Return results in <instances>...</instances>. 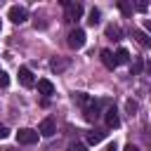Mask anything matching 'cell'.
Listing matches in <instances>:
<instances>
[{
  "instance_id": "cell-10",
  "label": "cell",
  "mask_w": 151,
  "mask_h": 151,
  "mask_svg": "<svg viewBox=\"0 0 151 151\" xmlns=\"http://www.w3.org/2000/svg\"><path fill=\"white\" fill-rule=\"evenodd\" d=\"M38 92H40V94H45V97H50V94L54 92V85H52L47 78H42V80H38Z\"/></svg>"
},
{
  "instance_id": "cell-9",
  "label": "cell",
  "mask_w": 151,
  "mask_h": 151,
  "mask_svg": "<svg viewBox=\"0 0 151 151\" xmlns=\"http://www.w3.org/2000/svg\"><path fill=\"white\" fill-rule=\"evenodd\" d=\"M68 64H71L68 59H59V57H57V59H52L50 68H52L54 73H61V71H66V68H68Z\"/></svg>"
},
{
  "instance_id": "cell-25",
  "label": "cell",
  "mask_w": 151,
  "mask_h": 151,
  "mask_svg": "<svg viewBox=\"0 0 151 151\" xmlns=\"http://www.w3.org/2000/svg\"><path fill=\"white\" fill-rule=\"evenodd\" d=\"M104 151H118V149H116V144H109V146H106Z\"/></svg>"
},
{
  "instance_id": "cell-18",
  "label": "cell",
  "mask_w": 151,
  "mask_h": 151,
  "mask_svg": "<svg viewBox=\"0 0 151 151\" xmlns=\"http://www.w3.org/2000/svg\"><path fill=\"white\" fill-rule=\"evenodd\" d=\"M7 85H9V76L0 71V87H7Z\"/></svg>"
},
{
  "instance_id": "cell-5",
  "label": "cell",
  "mask_w": 151,
  "mask_h": 151,
  "mask_svg": "<svg viewBox=\"0 0 151 151\" xmlns=\"http://www.w3.org/2000/svg\"><path fill=\"white\" fill-rule=\"evenodd\" d=\"M19 80H21V85H24V87H33V85H35L33 73H31V68H28V66H21V68H19Z\"/></svg>"
},
{
  "instance_id": "cell-15",
  "label": "cell",
  "mask_w": 151,
  "mask_h": 151,
  "mask_svg": "<svg viewBox=\"0 0 151 151\" xmlns=\"http://www.w3.org/2000/svg\"><path fill=\"white\" fill-rule=\"evenodd\" d=\"M118 9H120L125 17H130V14H132V5H130V2H125V0H120V2H118Z\"/></svg>"
},
{
  "instance_id": "cell-4",
  "label": "cell",
  "mask_w": 151,
  "mask_h": 151,
  "mask_svg": "<svg viewBox=\"0 0 151 151\" xmlns=\"http://www.w3.org/2000/svg\"><path fill=\"white\" fill-rule=\"evenodd\" d=\"M83 45H85V31H83V28H73V31L68 33V47L80 50Z\"/></svg>"
},
{
  "instance_id": "cell-26",
  "label": "cell",
  "mask_w": 151,
  "mask_h": 151,
  "mask_svg": "<svg viewBox=\"0 0 151 151\" xmlns=\"http://www.w3.org/2000/svg\"><path fill=\"white\" fill-rule=\"evenodd\" d=\"M146 71H149V73H151V61H149V64H146Z\"/></svg>"
},
{
  "instance_id": "cell-3",
  "label": "cell",
  "mask_w": 151,
  "mask_h": 151,
  "mask_svg": "<svg viewBox=\"0 0 151 151\" xmlns=\"http://www.w3.org/2000/svg\"><path fill=\"white\" fill-rule=\"evenodd\" d=\"M7 17H9L14 24H24V21L28 19V12H26V7H21V5H12L9 12H7Z\"/></svg>"
},
{
  "instance_id": "cell-6",
  "label": "cell",
  "mask_w": 151,
  "mask_h": 151,
  "mask_svg": "<svg viewBox=\"0 0 151 151\" xmlns=\"http://www.w3.org/2000/svg\"><path fill=\"white\" fill-rule=\"evenodd\" d=\"M38 132H40L42 137H52V134L57 132V125H54V120H52V118H45V120L40 123V127H38Z\"/></svg>"
},
{
  "instance_id": "cell-16",
  "label": "cell",
  "mask_w": 151,
  "mask_h": 151,
  "mask_svg": "<svg viewBox=\"0 0 151 151\" xmlns=\"http://www.w3.org/2000/svg\"><path fill=\"white\" fill-rule=\"evenodd\" d=\"M134 38H137L142 45H151V38H149L146 33H142V31H134Z\"/></svg>"
},
{
  "instance_id": "cell-8",
  "label": "cell",
  "mask_w": 151,
  "mask_h": 151,
  "mask_svg": "<svg viewBox=\"0 0 151 151\" xmlns=\"http://www.w3.org/2000/svg\"><path fill=\"white\" fill-rule=\"evenodd\" d=\"M101 64H104L106 68H111V71H113V68L118 66V64H116V54H113L111 50H101Z\"/></svg>"
},
{
  "instance_id": "cell-12",
  "label": "cell",
  "mask_w": 151,
  "mask_h": 151,
  "mask_svg": "<svg viewBox=\"0 0 151 151\" xmlns=\"http://www.w3.org/2000/svg\"><path fill=\"white\" fill-rule=\"evenodd\" d=\"M130 61V52L125 47H118L116 50V64H127Z\"/></svg>"
},
{
  "instance_id": "cell-20",
  "label": "cell",
  "mask_w": 151,
  "mask_h": 151,
  "mask_svg": "<svg viewBox=\"0 0 151 151\" xmlns=\"http://www.w3.org/2000/svg\"><path fill=\"white\" fill-rule=\"evenodd\" d=\"M134 9H139V12H146V2H144V0H137V2H134Z\"/></svg>"
},
{
  "instance_id": "cell-22",
  "label": "cell",
  "mask_w": 151,
  "mask_h": 151,
  "mask_svg": "<svg viewBox=\"0 0 151 151\" xmlns=\"http://www.w3.org/2000/svg\"><path fill=\"white\" fill-rule=\"evenodd\" d=\"M127 111H130V113H132V111H137V101H132V99H130V101H127Z\"/></svg>"
},
{
  "instance_id": "cell-17",
  "label": "cell",
  "mask_w": 151,
  "mask_h": 151,
  "mask_svg": "<svg viewBox=\"0 0 151 151\" xmlns=\"http://www.w3.org/2000/svg\"><path fill=\"white\" fill-rule=\"evenodd\" d=\"M142 66H144V61H142V59H134V66H132V76H137V73L142 71Z\"/></svg>"
},
{
  "instance_id": "cell-14",
  "label": "cell",
  "mask_w": 151,
  "mask_h": 151,
  "mask_svg": "<svg viewBox=\"0 0 151 151\" xmlns=\"http://www.w3.org/2000/svg\"><path fill=\"white\" fill-rule=\"evenodd\" d=\"M106 35H109V38H113V40H120V35H123V33H120V28H118L116 24H111V26H106Z\"/></svg>"
},
{
  "instance_id": "cell-24",
  "label": "cell",
  "mask_w": 151,
  "mask_h": 151,
  "mask_svg": "<svg viewBox=\"0 0 151 151\" xmlns=\"http://www.w3.org/2000/svg\"><path fill=\"white\" fill-rule=\"evenodd\" d=\"M144 28H146V31H151V19H144Z\"/></svg>"
},
{
  "instance_id": "cell-13",
  "label": "cell",
  "mask_w": 151,
  "mask_h": 151,
  "mask_svg": "<svg viewBox=\"0 0 151 151\" xmlns=\"http://www.w3.org/2000/svg\"><path fill=\"white\" fill-rule=\"evenodd\" d=\"M99 21H101V12L92 7V9H90V17H87V24H90V26H97Z\"/></svg>"
},
{
  "instance_id": "cell-23",
  "label": "cell",
  "mask_w": 151,
  "mask_h": 151,
  "mask_svg": "<svg viewBox=\"0 0 151 151\" xmlns=\"http://www.w3.org/2000/svg\"><path fill=\"white\" fill-rule=\"evenodd\" d=\"M123 151H139V149H137V146H134V144H127V146H125V149H123Z\"/></svg>"
},
{
  "instance_id": "cell-21",
  "label": "cell",
  "mask_w": 151,
  "mask_h": 151,
  "mask_svg": "<svg viewBox=\"0 0 151 151\" xmlns=\"http://www.w3.org/2000/svg\"><path fill=\"white\" fill-rule=\"evenodd\" d=\"M68 151H85V146H83V144H71Z\"/></svg>"
},
{
  "instance_id": "cell-19",
  "label": "cell",
  "mask_w": 151,
  "mask_h": 151,
  "mask_svg": "<svg viewBox=\"0 0 151 151\" xmlns=\"http://www.w3.org/2000/svg\"><path fill=\"white\" fill-rule=\"evenodd\" d=\"M7 137H9V130H7V125L0 123V139H7Z\"/></svg>"
},
{
  "instance_id": "cell-1",
  "label": "cell",
  "mask_w": 151,
  "mask_h": 151,
  "mask_svg": "<svg viewBox=\"0 0 151 151\" xmlns=\"http://www.w3.org/2000/svg\"><path fill=\"white\" fill-rule=\"evenodd\" d=\"M61 5L66 7V21H78L83 17V5L80 2H68V0H61Z\"/></svg>"
},
{
  "instance_id": "cell-7",
  "label": "cell",
  "mask_w": 151,
  "mask_h": 151,
  "mask_svg": "<svg viewBox=\"0 0 151 151\" xmlns=\"http://www.w3.org/2000/svg\"><path fill=\"white\" fill-rule=\"evenodd\" d=\"M104 118H106V125H109V127H118V125H120V118H118V111H116V106H109Z\"/></svg>"
},
{
  "instance_id": "cell-11",
  "label": "cell",
  "mask_w": 151,
  "mask_h": 151,
  "mask_svg": "<svg viewBox=\"0 0 151 151\" xmlns=\"http://www.w3.org/2000/svg\"><path fill=\"white\" fill-rule=\"evenodd\" d=\"M104 137H106L104 130H92V132H87V144H99Z\"/></svg>"
},
{
  "instance_id": "cell-2",
  "label": "cell",
  "mask_w": 151,
  "mask_h": 151,
  "mask_svg": "<svg viewBox=\"0 0 151 151\" xmlns=\"http://www.w3.org/2000/svg\"><path fill=\"white\" fill-rule=\"evenodd\" d=\"M38 137H40V132H38V130H31V127H21V130L17 132V142H19V144H35Z\"/></svg>"
}]
</instances>
